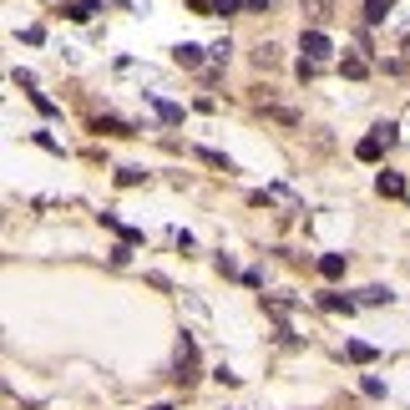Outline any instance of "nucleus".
<instances>
[{
	"label": "nucleus",
	"instance_id": "obj_8",
	"mask_svg": "<svg viewBox=\"0 0 410 410\" xmlns=\"http://www.w3.org/2000/svg\"><path fill=\"white\" fill-rule=\"evenodd\" d=\"M344 76H350V81H360L365 71H370V61H365V56H344V66H339Z\"/></svg>",
	"mask_w": 410,
	"mask_h": 410
},
{
	"label": "nucleus",
	"instance_id": "obj_9",
	"mask_svg": "<svg viewBox=\"0 0 410 410\" xmlns=\"http://www.w3.org/2000/svg\"><path fill=\"white\" fill-rule=\"evenodd\" d=\"M319 274H325V278H339V274H344V258H339V253H325V258H319Z\"/></svg>",
	"mask_w": 410,
	"mask_h": 410
},
{
	"label": "nucleus",
	"instance_id": "obj_21",
	"mask_svg": "<svg viewBox=\"0 0 410 410\" xmlns=\"http://www.w3.org/2000/svg\"><path fill=\"white\" fill-rule=\"evenodd\" d=\"M239 6H243V0H213V15H233Z\"/></svg>",
	"mask_w": 410,
	"mask_h": 410
},
{
	"label": "nucleus",
	"instance_id": "obj_18",
	"mask_svg": "<svg viewBox=\"0 0 410 410\" xmlns=\"http://www.w3.org/2000/svg\"><path fill=\"white\" fill-rule=\"evenodd\" d=\"M198 157H203L208 167H223V172H228V157H223V153H213V147H203V153H198Z\"/></svg>",
	"mask_w": 410,
	"mask_h": 410
},
{
	"label": "nucleus",
	"instance_id": "obj_13",
	"mask_svg": "<svg viewBox=\"0 0 410 410\" xmlns=\"http://www.w3.org/2000/svg\"><path fill=\"white\" fill-rule=\"evenodd\" d=\"M390 299H395V294H390V289H380V284L365 289V304H390Z\"/></svg>",
	"mask_w": 410,
	"mask_h": 410
},
{
	"label": "nucleus",
	"instance_id": "obj_10",
	"mask_svg": "<svg viewBox=\"0 0 410 410\" xmlns=\"http://www.w3.org/2000/svg\"><path fill=\"white\" fill-rule=\"evenodd\" d=\"M319 304H325V309H334V314H339V309H344V314L355 309V304H350V299H344V294H319Z\"/></svg>",
	"mask_w": 410,
	"mask_h": 410
},
{
	"label": "nucleus",
	"instance_id": "obj_6",
	"mask_svg": "<svg viewBox=\"0 0 410 410\" xmlns=\"http://www.w3.org/2000/svg\"><path fill=\"white\" fill-rule=\"evenodd\" d=\"M380 147H385V142H380V137L370 132V137H365V142L355 147V157H360V162H380Z\"/></svg>",
	"mask_w": 410,
	"mask_h": 410
},
{
	"label": "nucleus",
	"instance_id": "obj_4",
	"mask_svg": "<svg viewBox=\"0 0 410 410\" xmlns=\"http://www.w3.org/2000/svg\"><path fill=\"white\" fill-rule=\"evenodd\" d=\"M92 127H97V132H106V137H132V127H127V122H117V117H97Z\"/></svg>",
	"mask_w": 410,
	"mask_h": 410
},
{
	"label": "nucleus",
	"instance_id": "obj_5",
	"mask_svg": "<svg viewBox=\"0 0 410 410\" xmlns=\"http://www.w3.org/2000/svg\"><path fill=\"white\" fill-rule=\"evenodd\" d=\"M344 355H350L355 365H370V360H375V344H365V339H350V344H344Z\"/></svg>",
	"mask_w": 410,
	"mask_h": 410
},
{
	"label": "nucleus",
	"instance_id": "obj_24",
	"mask_svg": "<svg viewBox=\"0 0 410 410\" xmlns=\"http://www.w3.org/2000/svg\"><path fill=\"white\" fill-rule=\"evenodd\" d=\"M153 410H172V405H153Z\"/></svg>",
	"mask_w": 410,
	"mask_h": 410
},
{
	"label": "nucleus",
	"instance_id": "obj_11",
	"mask_svg": "<svg viewBox=\"0 0 410 410\" xmlns=\"http://www.w3.org/2000/svg\"><path fill=\"white\" fill-rule=\"evenodd\" d=\"M172 56H178V66H198V61H203V51H198V46H178Z\"/></svg>",
	"mask_w": 410,
	"mask_h": 410
},
{
	"label": "nucleus",
	"instance_id": "obj_19",
	"mask_svg": "<svg viewBox=\"0 0 410 410\" xmlns=\"http://www.w3.org/2000/svg\"><path fill=\"white\" fill-rule=\"evenodd\" d=\"M304 10H309L314 20H325V15H330V0H304Z\"/></svg>",
	"mask_w": 410,
	"mask_h": 410
},
{
	"label": "nucleus",
	"instance_id": "obj_22",
	"mask_svg": "<svg viewBox=\"0 0 410 410\" xmlns=\"http://www.w3.org/2000/svg\"><path fill=\"white\" fill-rule=\"evenodd\" d=\"M248 10H269V6H278V0H243Z\"/></svg>",
	"mask_w": 410,
	"mask_h": 410
},
{
	"label": "nucleus",
	"instance_id": "obj_14",
	"mask_svg": "<svg viewBox=\"0 0 410 410\" xmlns=\"http://www.w3.org/2000/svg\"><path fill=\"white\" fill-rule=\"evenodd\" d=\"M385 10H390V0H365V20H385Z\"/></svg>",
	"mask_w": 410,
	"mask_h": 410
},
{
	"label": "nucleus",
	"instance_id": "obj_17",
	"mask_svg": "<svg viewBox=\"0 0 410 410\" xmlns=\"http://www.w3.org/2000/svg\"><path fill=\"white\" fill-rule=\"evenodd\" d=\"M365 395L380 400V395H385V380H380V375H365Z\"/></svg>",
	"mask_w": 410,
	"mask_h": 410
},
{
	"label": "nucleus",
	"instance_id": "obj_23",
	"mask_svg": "<svg viewBox=\"0 0 410 410\" xmlns=\"http://www.w3.org/2000/svg\"><path fill=\"white\" fill-rule=\"evenodd\" d=\"M405 56H410V36H405Z\"/></svg>",
	"mask_w": 410,
	"mask_h": 410
},
{
	"label": "nucleus",
	"instance_id": "obj_2",
	"mask_svg": "<svg viewBox=\"0 0 410 410\" xmlns=\"http://www.w3.org/2000/svg\"><path fill=\"white\" fill-rule=\"evenodd\" d=\"M299 51H304L309 61H319V66H325L334 46H330V36H325V31H304V41H299Z\"/></svg>",
	"mask_w": 410,
	"mask_h": 410
},
{
	"label": "nucleus",
	"instance_id": "obj_20",
	"mask_svg": "<svg viewBox=\"0 0 410 410\" xmlns=\"http://www.w3.org/2000/svg\"><path fill=\"white\" fill-rule=\"evenodd\" d=\"M253 61H258V66H274L278 51H274V46H258V51H253Z\"/></svg>",
	"mask_w": 410,
	"mask_h": 410
},
{
	"label": "nucleus",
	"instance_id": "obj_1",
	"mask_svg": "<svg viewBox=\"0 0 410 410\" xmlns=\"http://www.w3.org/2000/svg\"><path fill=\"white\" fill-rule=\"evenodd\" d=\"M178 385H192L198 380V355H192V339L183 334V344H178V375H172Z\"/></svg>",
	"mask_w": 410,
	"mask_h": 410
},
{
	"label": "nucleus",
	"instance_id": "obj_15",
	"mask_svg": "<svg viewBox=\"0 0 410 410\" xmlns=\"http://www.w3.org/2000/svg\"><path fill=\"white\" fill-rule=\"evenodd\" d=\"M142 178H147V172H142V167H122V172H117V183H122V188H137Z\"/></svg>",
	"mask_w": 410,
	"mask_h": 410
},
{
	"label": "nucleus",
	"instance_id": "obj_16",
	"mask_svg": "<svg viewBox=\"0 0 410 410\" xmlns=\"http://www.w3.org/2000/svg\"><path fill=\"white\" fill-rule=\"evenodd\" d=\"M375 137H380L385 147H395V137H400V132H395V122H380V127H375Z\"/></svg>",
	"mask_w": 410,
	"mask_h": 410
},
{
	"label": "nucleus",
	"instance_id": "obj_3",
	"mask_svg": "<svg viewBox=\"0 0 410 410\" xmlns=\"http://www.w3.org/2000/svg\"><path fill=\"white\" fill-rule=\"evenodd\" d=\"M375 188L385 192V198H405V178H400V172H380Z\"/></svg>",
	"mask_w": 410,
	"mask_h": 410
},
{
	"label": "nucleus",
	"instance_id": "obj_12",
	"mask_svg": "<svg viewBox=\"0 0 410 410\" xmlns=\"http://www.w3.org/2000/svg\"><path fill=\"white\" fill-rule=\"evenodd\" d=\"M92 10H101L97 0H76V6H66V15H71V20H86V15H92Z\"/></svg>",
	"mask_w": 410,
	"mask_h": 410
},
{
	"label": "nucleus",
	"instance_id": "obj_7",
	"mask_svg": "<svg viewBox=\"0 0 410 410\" xmlns=\"http://www.w3.org/2000/svg\"><path fill=\"white\" fill-rule=\"evenodd\" d=\"M153 101V112L162 117V122H183V106H172V101H162V97H147Z\"/></svg>",
	"mask_w": 410,
	"mask_h": 410
}]
</instances>
